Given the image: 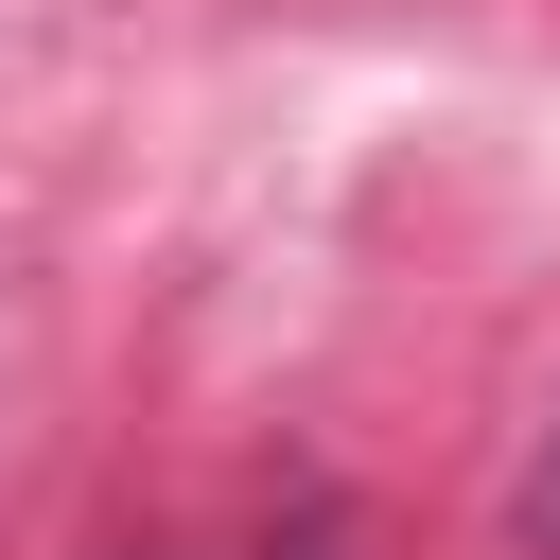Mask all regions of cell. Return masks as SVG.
Listing matches in <instances>:
<instances>
[{
    "instance_id": "cell-1",
    "label": "cell",
    "mask_w": 560,
    "mask_h": 560,
    "mask_svg": "<svg viewBox=\"0 0 560 560\" xmlns=\"http://www.w3.org/2000/svg\"><path fill=\"white\" fill-rule=\"evenodd\" d=\"M525 542L560 560V438H542V472H525Z\"/></svg>"
}]
</instances>
